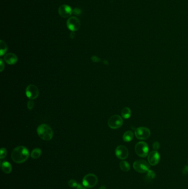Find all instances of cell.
Masks as SVG:
<instances>
[{
	"mask_svg": "<svg viewBox=\"0 0 188 189\" xmlns=\"http://www.w3.org/2000/svg\"><path fill=\"white\" fill-rule=\"evenodd\" d=\"M0 62H1V71H2L4 70V62H3V60L2 59H1L0 60Z\"/></svg>",
	"mask_w": 188,
	"mask_h": 189,
	"instance_id": "cell-26",
	"label": "cell"
},
{
	"mask_svg": "<svg viewBox=\"0 0 188 189\" xmlns=\"http://www.w3.org/2000/svg\"><path fill=\"white\" fill-rule=\"evenodd\" d=\"M136 154L140 157H146L148 153L149 148L147 144L144 142H140L136 144L135 147Z\"/></svg>",
	"mask_w": 188,
	"mask_h": 189,
	"instance_id": "cell-4",
	"label": "cell"
},
{
	"mask_svg": "<svg viewBox=\"0 0 188 189\" xmlns=\"http://www.w3.org/2000/svg\"><path fill=\"white\" fill-rule=\"evenodd\" d=\"M7 155V151L4 148H2L1 149V152H0V158L2 159L6 157Z\"/></svg>",
	"mask_w": 188,
	"mask_h": 189,
	"instance_id": "cell-22",
	"label": "cell"
},
{
	"mask_svg": "<svg viewBox=\"0 0 188 189\" xmlns=\"http://www.w3.org/2000/svg\"><path fill=\"white\" fill-rule=\"evenodd\" d=\"M121 113H122V116L124 118L128 119L131 117V111L130 108L128 107H124L122 109Z\"/></svg>",
	"mask_w": 188,
	"mask_h": 189,
	"instance_id": "cell-16",
	"label": "cell"
},
{
	"mask_svg": "<svg viewBox=\"0 0 188 189\" xmlns=\"http://www.w3.org/2000/svg\"><path fill=\"white\" fill-rule=\"evenodd\" d=\"M66 25L71 31L76 32L80 28V21L77 17H71L67 20Z\"/></svg>",
	"mask_w": 188,
	"mask_h": 189,
	"instance_id": "cell-8",
	"label": "cell"
},
{
	"mask_svg": "<svg viewBox=\"0 0 188 189\" xmlns=\"http://www.w3.org/2000/svg\"><path fill=\"white\" fill-rule=\"evenodd\" d=\"M72 13L73 14L77 15V16H79L81 14V10L78 8H75L74 10H72Z\"/></svg>",
	"mask_w": 188,
	"mask_h": 189,
	"instance_id": "cell-25",
	"label": "cell"
},
{
	"mask_svg": "<svg viewBox=\"0 0 188 189\" xmlns=\"http://www.w3.org/2000/svg\"><path fill=\"white\" fill-rule=\"evenodd\" d=\"M68 185L71 188H77V186L78 185L76 181L75 180H73V179H71L69 181Z\"/></svg>",
	"mask_w": 188,
	"mask_h": 189,
	"instance_id": "cell-21",
	"label": "cell"
},
{
	"mask_svg": "<svg viewBox=\"0 0 188 189\" xmlns=\"http://www.w3.org/2000/svg\"><path fill=\"white\" fill-rule=\"evenodd\" d=\"M92 60L94 62H99V60H100L98 59V57L95 56H93V57L92 58Z\"/></svg>",
	"mask_w": 188,
	"mask_h": 189,
	"instance_id": "cell-28",
	"label": "cell"
},
{
	"mask_svg": "<svg viewBox=\"0 0 188 189\" xmlns=\"http://www.w3.org/2000/svg\"><path fill=\"white\" fill-rule=\"evenodd\" d=\"M42 154V151L39 148H35L34 149L31 153V157L33 159H38L40 157Z\"/></svg>",
	"mask_w": 188,
	"mask_h": 189,
	"instance_id": "cell-19",
	"label": "cell"
},
{
	"mask_svg": "<svg viewBox=\"0 0 188 189\" xmlns=\"http://www.w3.org/2000/svg\"><path fill=\"white\" fill-rule=\"evenodd\" d=\"M135 135L138 140H146L150 137L151 132L150 130L146 127H141L135 130Z\"/></svg>",
	"mask_w": 188,
	"mask_h": 189,
	"instance_id": "cell-6",
	"label": "cell"
},
{
	"mask_svg": "<svg viewBox=\"0 0 188 189\" xmlns=\"http://www.w3.org/2000/svg\"><path fill=\"white\" fill-rule=\"evenodd\" d=\"M123 124V120L120 116L115 115L112 116L108 120V124L112 129H118L121 127Z\"/></svg>",
	"mask_w": 188,
	"mask_h": 189,
	"instance_id": "cell-7",
	"label": "cell"
},
{
	"mask_svg": "<svg viewBox=\"0 0 188 189\" xmlns=\"http://www.w3.org/2000/svg\"><path fill=\"white\" fill-rule=\"evenodd\" d=\"M97 183V177L93 174H88L86 175L82 180L83 185L87 188H92L96 185Z\"/></svg>",
	"mask_w": 188,
	"mask_h": 189,
	"instance_id": "cell-5",
	"label": "cell"
},
{
	"mask_svg": "<svg viewBox=\"0 0 188 189\" xmlns=\"http://www.w3.org/2000/svg\"><path fill=\"white\" fill-rule=\"evenodd\" d=\"M75 34H74V32H72L71 33V34H70V37L72 39L74 38V37H75Z\"/></svg>",
	"mask_w": 188,
	"mask_h": 189,
	"instance_id": "cell-30",
	"label": "cell"
},
{
	"mask_svg": "<svg viewBox=\"0 0 188 189\" xmlns=\"http://www.w3.org/2000/svg\"><path fill=\"white\" fill-rule=\"evenodd\" d=\"M77 189H86V188H84V187H83L82 186L80 185V184H78V185L77 186Z\"/></svg>",
	"mask_w": 188,
	"mask_h": 189,
	"instance_id": "cell-29",
	"label": "cell"
},
{
	"mask_svg": "<svg viewBox=\"0 0 188 189\" xmlns=\"http://www.w3.org/2000/svg\"><path fill=\"white\" fill-rule=\"evenodd\" d=\"M133 167L136 172L140 173H145L150 170V165L146 161L140 159L134 163Z\"/></svg>",
	"mask_w": 188,
	"mask_h": 189,
	"instance_id": "cell-3",
	"label": "cell"
},
{
	"mask_svg": "<svg viewBox=\"0 0 188 189\" xmlns=\"http://www.w3.org/2000/svg\"><path fill=\"white\" fill-rule=\"evenodd\" d=\"M7 50V46L6 43L3 40L0 41V56H3Z\"/></svg>",
	"mask_w": 188,
	"mask_h": 189,
	"instance_id": "cell-18",
	"label": "cell"
},
{
	"mask_svg": "<svg viewBox=\"0 0 188 189\" xmlns=\"http://www.w3.org/2000/svg\"><path fill=\"white\" fill-rule=\"evenodd\" d=\"M156 174L153 172V170H149L148 172H147V174L146 175V180L147 181H150L151 180H153V178H155Z\"/></svg>",
	"mask_w": 188,
	"mask_h": 189,
	"instance_id": "cell-20",
	"label": "cell"
},
{
	"mask_svg": "<svg viewBox=\"0 0 188 189\" xmlns=\"http://www.w3.org/2000/svg\"><path fill=\"white\" fill-rule=\"evenodd\" d=\"M4 61L10 65H13L17 62V56L13 53H8L4 56Z\"/></svg>",
	"mask_w": 188,
	"mask_h": 189,
	"instance_id": "cell-13",
	"label": "cell"
},
{
	"mask_svg": "<svg viewBox=\"0 0 188 189\" xmlns=\"http://www.w3.org/2000/svg\"><path fill=\"white\" fill-rule=\"evenodd\" d=\"M160 148V144L158 142H155L153 144V148L154 151H157Z\"/></svg>",
	"mask_w": 188,
	"mask_h": 189,
	"instance_id": "cell-23",
	"label": "cell"
},
{
	"mask_svg": "<svg viewBox=\"0 0 188 189\" xmlns=\"http://www.w3.org/2000/svg\"><path fill=\"white\" fill-rule=\"evenodd\" d=\"M183 173L185 175L188 174V166H185V168L183 169Z\"/></svg>",
	"mask_w": 188,
	"mask_h": 189,
	"instance_id": "cell-27",
	"label": "cell"
},
{
	"mask_svg": "<svg viewBox=\"0 0 188 189\" xmlns=\"http://www.w3.org/2000/svg\"><path fill=\"white\" fill-rule=\"evenodd\" d=\"M134 136V133H132V131L128 130L124 134V135L122 136V138H123V140L124 142H131L133 140Z\"/></svg>",
	"mask_w": 188,
	"mask_h": 189,
	"instance_id": "cell-15",
	"label": "cell"
},
{
	"mask_svg": "<svg viewBox=\"0 0 188 189\" xmlns=\"http://www.w3.org/2000/svg\"><path fill=\"white\" fill-rule=\"evenodd\" d=\"M160 159V154L158 153L157 151H153L150 152L148 155V163L151 165H156L159 163Z\"/></svg>",
	"mask_w": 188,
	"mask_h": 189,
	"instance_id": "cell-11",
	"label": "cell"
},
{
	"mask_svg": "<svg viewBox=\"0 0 188 189\" xmlns=\"http://www.w3.org/2000/svg\"><path fill=\"white\" fill-rule=\"evenodd\" d=\"M115 155L119 159L124 160L129 156V151L124 146H119L115 149Z\"/></svg>",
	"mask_w": 188,
	"mask_h": 189,
	"instance_id": "cell-10",
	"label": "cell"
},
{
	"mask_svg": "<svg viewBox=\"0 0 188 189\" xmlns=\"http://www.w3.org/2000/svg\"><path fill=\"white\" fill-rule=\"evenodd\" d=\"M34 102L32 101V100H29L28 102V104H27V107H28V109L30 110H31L32 109H33L34 107Z\"/></svg>",
	"mask_w": 188,
	"mask_h": 189,
	"instance_id": "cell-24",
	"label": "cell"
},
{
	"mask_svg": "<svg viewBox=\"0 0 188 189\" xmlns=\"http://www.w3.org/2000/svg\"><path fill=\"white\" fill-rule=\"evenodd\" d=\"M59 14L62 17L68 18L72 14V10L69 5L63 4L59 8Z\"/></svg>",
	"mask_w": 188,
	"mask_h": 189,
	"instance_id": "cell-12",
	"label": "cell"
},
{
	"mask_svg": "<svg viewBox=\"0 0 188 189\" xmlns=\"http://www.w3.org/2000/svg\"><path fill=\"white\" fill-rule=\"evenodd\" d=\"M1 169L6 174H10L12 172V168L11 165L8 161H4L1 164Z\"/></svg>",
	"mask_w": 188,
	"mask_h": 189,
	"instance_id": "cell-14",
	"label": "cell"
},
{
	"mask_svg": "<svg viewBox=\"0 0 188 189\" xmlns=\"http://www.w3.org/2000/svg\"><path fill=\"white\" fill-rule=\"evenodd\" d=\"M29 153L28 149L24 146L16 147L12 153L11 157L13 161L18 163H23L28 159Z\"/></svg>",
	"mask_w": 188,
	"mask_h": 189,
	"instance_id": "cell-1",
	"label": "cell"
},
{
	"mask_svg": "<svg viewBox=\"0 0 188 189\" xmlns=\"http://www.w3.org/2000/svg\"><path fill=\"white\" fill-rule=\"evenodd\" d=\"M99 189H106V187L105 186H101Z\"/></svg>",
	"mask_w": 188,
	"mask_h": 189,
	"instance_id": "cell-31",
	"label": "cell"
},
{
	"mask_svg": "<svg viewBox=\"0 0 188 189\" xmlns=\"http://www.w3.org/2000/svg\"><path fill=\"white\" fill-rule=\"evenodd\" d=\"M120 168L121 169V170H122L123 172H129L130 169V164L128 163V162L126 161H121L120 163Z\"/></svg>",
	"mask_w": 188,
	"mask_h": 189,
	"instance_id": "cell-17",
	"label": "cell"
},
{
	"mask_svg": "<svg viewBox=\"0 0 188 189\" xmlns=\"http://www.w3.org/2000/svg\"><path fill=\"white\" fill-rule=\"evenodd\" d=\"M25 94L30 100H34L38 97L39 91L38 88L34 85H29L25 90Z\"/></svg>",
	"mask_w": 188,
	"mask_h": 189,
	"instance_id": "cell-9",
	"label": "cell"
},
{
	"mask_svg": "<svg viewBox=\"0 0 188 189\" xmlns=\"http://www.w3.org/2000/svg\"><path fill=\"white\" fill-rule=\"evenodd\" d=\"M37 133L39 137L44 140H51L53 136L51 128L46 124H43L39 126Z\"/></svg>",
	"mask_w": 188,
	"mask_h": 189,
	"instance_id": "cell-2",
	"label": "cell"
}]
</instances>
